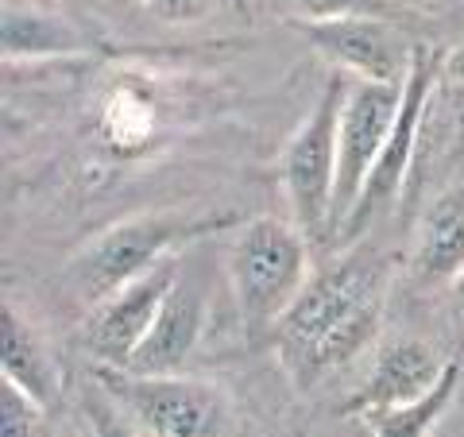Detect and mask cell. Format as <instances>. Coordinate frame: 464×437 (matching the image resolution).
<instances>
[{"label":"cell","instance_id":"1","mask_svg":"<svg viewBox=\"0 0 464 437\" xmlns=\"http://www.w3.org/2000/svg\"><path fill=\"white\" fill-rule=\"evenodd\" d=\"M383 298L387 259L375 248H356L314 271L279 329L271 333L286 372L310 387L325 372L344 368L375 337Z\"/></svg>","mask_w":464,"mask_h":437},{"label":"cell","instance_id":"2","mask_svg":"<svg viewBox=\"0 0 464 437\" xmlns=\"http://www.w3.org/2000/svg\"><path fill=\"white\" fill-rule=\"evenodd\" d=\"M225 217H182V213H140L124 217L109 228L90 237L63 267V286L85 310L105 302L121 286L140 275H148L155 264L186 252V244L225 228Z\"/></svg>","mask_w":464,"mask_h":437},{"label":"cell","instance_id":"3","mask_svg":"<svg viewBox=\"0 0 464 437\" xmlns=\"http://www.w3.org/2000/svg\"><path fill=\"white\" fill-rule=\"evenodd\" d=\"M310 240L295 221L256 217L228 248V290L248 341H267L310 283Z\"/></svg>","mask_w":464,"mask_h":437},{"label":"cell","instance_id":"4","mask_svg":"<svg viewBox=\"0 0 464 437\" xmlns=\"http://www.w3.org/2000/svg\"><path fill=\"white\" fill-rule=\"evenodd\" d=\"M97 387L140 437H228L232 403L201 375H136L97 368Z\"/></svg>","mask_w":464,"mask_h":437},{"label":"cell","instance_id":"5","mask_svg":"<svg viewBox=\"0 0 464 437\" xmlns=\"http://www.w3.org/2000/svg\"><path fill=\"white\" fill-rule=\"evenodd\" d=\"M348 78L333 70L322 97L302 116L279 155V182L290 221L310 244H333V198H337V124Z\"/></svg>","mask_w":464,"mask_h":437},{"label":"cell","instance_id":"6","mask_svg":"<svg viewBox=\"0 0 464 437\" xmlns=\"http://www.w3.org/2000/svg\"><path fill=\"white\" fill-rule=\"evenodd\" d=\"M441 82V54L433 47H414V58H411V74L402 82V105H399V116H395V128L383 143V155L375 163L372 179L360 194L353 217L344 221L337 244H348L364 232L375 217H380L395 194L406 186L411 179V167H414V151H418V136H422V124H426V112H430V101H433V90Z\"/></svg>","mask_w":464,"mask_h":437},{"label":"cell","instance_id":"7","mask_svg":"<svg viewBox=\"0 0 464 437\" xmlns=\"http://www.w3.org/2000/svg\"><path fill=\"white\" fill-rule=\"evenodd\" d=\"M402 105V85L387 82H356L348 78L341 124H337V198H333V244L344 221L353 217L360 194L383 155V143L395 128Z\"/></svg>","mask_w":464,"mask_h":437},{"label":"cell","instance_id":"8","mask_svg":"<svg viewBox=\"0 0 464 437\" xmlns=\"http://www.w3.org/2000/svg\"><path fill=\"white\" fill-rule=\"evenodd\" d=\"M182 267V252L155 264L148 275H140L128 286H121L116 295H109L105 302H97L90 314H85L82 337H85V353L97 360V368H128L132 356L140 353L143 337L151 333L159 310H163V298L170 295L174 279H179Z\"/></svg>","mask_w":464,"mask_h":437},{"label":"cell","instance_id":"9","mask_svg":"<svg viewBox=\"0 0 464 437\" xmlns=\"http://www.w3.org/2000/svg\"><path fill=\"white\" fill-rule=\"evenodd\" d=\"M206 314H209V259H201V252H182L179 279H174L151 333L143 337L140 353L124 372L136 375L182 372L186 360L194 356L201 333H206Z\"/></svg>","mask_w":464,"mask_h":437},{"label":"cell","instance_id":"10","mask_svg":"<svg viewBox=\"0 0 464 437\" xmlns=\"http://www.w3.org/2000/svg\"><path fill=\"white\" fill-rule=\"evenodd\" d=\"M306 43L333 63V70L356 82H387L402 85L411 74L414 43H406L399 27L375 16H341L325 24H302Z\"/></svg>","mask_w":464,"mask_h":437},{"label":"cell","instance_id":"11","mask_svg":"<svg viewBox=\"0 0 464 437\" xmlns=\"http://www.w3.org/2000/svg\"><path fill=\"white\" fill-rule=\"evenodd\" d=\"M449 368V356H441L438 348L422 337H387L380 345V353L372 360V372L364 387L348 399L353 414H372L387 411V406H402L422 399L426 391L438 387V380Z\"/></svg>","mask_w":464,"mask_h":437},{"label":"cell","instance_id":"12","mask_svg":"<svg viewBox=\"0 0 464 437\" xmlns=\"http://www.w3.org/2000/svg\"><path fill=\"white\" fill-rule=\"evenodd\" d=\"M464 275V186L426 201L411 237V279L422 290L453 286Z\"/></svg>","mask_w":464,"mask_h":437},{"label":"cell","instance_id":"13","mask_svg":"<svg viewBox=\"0 0 464 437\" xmlns=\"http://www.w3.org/2000/svg\"><path fill=\"white\" fill-rule=\"evenodd\" d=\"M0 51L5 63H54V58L90 54L93 43L63 12L35 0H8L0 12Z\"/></svg>","mask_w":464,"mask_h":437},{"label":"cell","instance_id":"14","mask_svg":"<svg viewBox=\"0 0 464 437\" xmlns=\"http://www.w3.org/2000/svg\"><path fill=\"white\" fill-rule=\"evenodd\" d=\"M0 372H5L0 384L16 387L43 414L63 395V375H58L51 348L12 302H5V314H0Z\"/></svg>","mask_w":464,"mask_h":437},{"label":"cell","instance_id":"15","mask_svg":"<svg viewBox=\"0 0 464 437\" xmlns=\"http://www.w3.org/2000/svg\"><path fill=\"white\" fill-rule=\"evenodd\" d=\"M460 391V360H449L445 375L438 387L426 391L422 399L402 403V406H387V411H372L364 414V437H430L438 430V422L449 414Z\"/></svg>","mask_w":464,"mask_h":437},{"label":"cell","instance_id":"16","mask_svg":"<svg viewBox=\"0 0 464 437\" xmlns=\"http://www.w3.org/2000/svg\"><path fill=\"white\" fill-rule=\"evenodd\" d=\"M298 27L302 24H325L341 16H364L372 0H275Z\"/></svg>","mask_w":464,"mask_h":437},{"label":"cell","instance_id":"17","mask_svg":"<svg viewBox=\"0 0 464 437\" xmlns=\"http://www.w3.org/2000/svg\"><path fill=\"white\" fill-rule=\"evenodd\" d=\"M43 411L16 387L0 384V437H39Z\"/></svg>","mask_w":464,"mask_h":437},{"label":"cell","instance_id":"18","mask_svg":"<svg viewBox=\"0 0 464 437\" xmlns=\"http://www.w3.org/2000/svg\"><path fill=\"white\" fill-rule=\"evenodd\" d=\"M85 433L90 437H140L128 426V418L109 403L105 391L97 399H85Z\"/></svg>","mask_w":464,"mask_h":437},{"label":"cell","instance_id":"19","mask_svg":"<svg viewBox=\"0 0 464 437\" xmlns=\"http://www.w3.org/2000/svg\"><path fill=\"white\" fill-rule=\"evenodd\" d=\"M217 5H221V0H143V8L163 24H198V20H206Z\"/></svg>","mask_w":464,"mask_h":437},{"label":"cell","instance_id":"20","mask_svg":"<svg viewBox=\"0 0 464 437\" xmlns=\"http://www.w3.org/2000/svg\"><path fill=\"white\" fill-rule=\"evenodd\" d=\"M441 78L464 90V39L457 43V47H449V51L441 54Z\"/></svg>","mask_w":464,"mask_h":437},{"label":"cell","instance_id":"21","mask_svg":"<svg viewBox=\"0 0 464 437\" xmlns=\"http://www.w3.org/2000/svg\"><path fill=\"white\" fill-rule=\"evenodd\" d=\"M449 298H453V317H457V325L464 333V275H460L453 286H449Z\"/></svg>","mask_w":464,"mask_h":437}]
</instances>
